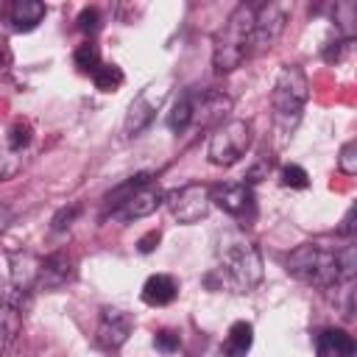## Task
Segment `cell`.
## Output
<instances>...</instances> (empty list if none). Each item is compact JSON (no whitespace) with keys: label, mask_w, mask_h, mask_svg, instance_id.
Segmentation results:
<instances>
[{"label":"cell","mask_w":357,"mask_h":357,"mask_svg":"<svg viewBox=\"0 0 357 357\" xmlns=\"http://www.w3.org/2000/svg\"><path fill=\"white\" fill-rule=\"evenodd\" d=\"M165 204L170 209V215L184 223V226H192L198 220H204L212 209V187L206 184H184L173 192L165 195Z\"/></svg>","instance_id":"7"},{"label":"cell","mask_w":357,"mask_h":357,"mask_svg":"<svg viewBox=\"0 0 357 357\" xmlns=\"http://www.w3.org/2000/svg\"><path fill=\"white\" fill-rule=\"evenodd\" d=\"M162 204H165L162 187L148 181V184H142L139 190H134L131 195H126L120 204H114L112 218H117V220H123V223H131V220H139V218L153 215Z\"/></svg>","instance_id":"9"},{"label":"cell","mask_w":357,"mask_h":357,"mask_svg":"<svg viewBox=\"0 0 357 357\" xmlns=\"http://www.w3.org/2000/svg\"><path fill=\"white\" fill-rule=\"evenodd\" d=\"M75 215H78V206L73 204L70 209H61L56 218H53V231H61V229H70V223L75 220Z\"/></svg>","instance_id":"28"},{"label":"cell","mask_w":357,"mask_h":357,"mask_svg":"<svg viewBox=\"0 0 357 357\" xmlns=\"http://www.w3.org/2000/svg\"><path fill=\"white\" fill-rule=\"evenodd\" d=\"M282 184L284 187H293V190H304L310 184V176H307V170L301 165H287L282 170Z\"/></svg>","instance_id":"24"},{"label":"cell","mask_w":357,"mask_h":357,"mask_svg":"<svg viewBox=\"0 0 357 357\" xmlns=\"http://www.w3.org/2000/svg\"><path fill=\"white\" fill-rule=\"evenodd\" d=\"M212 206H220L231 218H245L254 209V192L248 184H215Z\"/></svg>","instance_id":"12"},{"label":"cell","mask_w":357,"mask_h":357,"mask_svg":"<svg viewBox=\"0 0 357 357\" xmlns=\"http://www.w3.org/2000/svg\"><path fill=\"white\" fill-rule=\"evenodd\" d=\"M153 346H156L159 351H176V349H178V335L170 332V329H162V332L153 337Z\"/></svg>","instance_id":"26"},{"label":"cell","mask_w":357,"mask_h":357,"mask_svg":"<svg viewBox=\"0 0 357 357\" xmlns=\"http://www.w3.org/2000/svg\"><path fill=\"white\" fill-rule=\"evenodd\" d=\"M178 296V282L167 273H153L142 284V301L148 307H167Z\"/></svg>","instance_id":"15"},{"label":"cell","mask_w":357,"mask_h":357,"mask_svg":"<svg viewBox=\"0 0 357 357\" xmlns=\"http://www.w3.org/2000/svg\"><path fill=\"white\" fill-rule=\"evenodd\" d=\"M98 25H100V14H98V8H84L81 14H78V28L81 31H98Z\"/></svg>","instance_id":"27"},{"label":"cell","mask_w":357,"mask_h":357,"mask_svg":"<svg viewBox=\"0 0 357 357\" xmlns=\"http://www.w3.org/2000/svg\"><path fill=\"white\" fill-rule=\"evenodd\" d=\"M351 220H354V209H349V212H346V220H343V226H340V231H343V234H351Z\"/></svg>","instance_id":"32"},{"label":"cell","mask_w":357,"mask_h":357,"mask_svg":"<svg viewBox=\"0 0 357 357\" xmlns=\"http://www.w3.org/2000/svg\"><path fill=\"white\" fill-rule=\"evenodd\" d=\"M3 301H11V298H8V290H6V284L0 282V304H3Z\"/></svg>","instance_id":"33"},{"label":"cell","mask_w":357,"mask_h":357,"mask_svg":"<svg viewBox=\"0 0 357 357\" xmlns=\"http://www.w3.org/2000/svg\"><path fill=\"white\" fill-rule=\"evenodd\" d=\"M75 67H81L84 73H95L100 67V53L92 42H84L78 50H75Z\"/></svg>","instance_id":"23"},{"label":"cell","mask_w":357,"mask_h":357,"mask_svg":"<svg viewBox=\"0 0 357 357\" xmlns=\"http://www.w3.org/2000/svg\"><path fill=\"white\" fill-rule=\"evenodd\" d=\"M231 112V98L218 92V89H206L201 95H195V109H192V123H198L201 128L209 126H220L226 123Z\"/></svg>","instance_id":"11"},{"label":"cell","mask_w":357,"mask_h":357,"mask_svg":"<svg viewBox=\"0 0 357 357\" xmlns=\"http://www.w3.org/2000/svg\"><path fill=\"white\" fill-rule=\"evenodd\" d=\"M167 81H153L148 84L145 89L137 92V98L128 103V112L123 117V134L131 139V137H139L153 120H156V112L162 109L165 98H167Z\"/></svg>","instance_id":"6"},{"label":"cell","mask_w":357,"mask_h":357,"mask_svg":"<svg viewBox=\"0 0 357 357\" xmlns=\"http://www.w3.org/2000/svg\"><path fill=\"white\" fill-rule=\"evenodd\" d=\"M134 329V315L120 307H103L98 321V343L103 349H120Z\"/></svg>","instance_id":"10"},{"label":"cell","mask_w":357,"mask_h":357,"mask_svg":"<svg viewBox=\"0 0 357 357\" xmlns=\"http://www.w3.org/2000/svg\"><path fill=\"white\" fill-rule=\"evenodd\" d=\"M254 343V326L248 321H234L229 326V335L223 340V354L226 357H245Z\"/></svg>","instance_id":"17"},{"label":"cell","mask_w":357,"mask_h":357,"mask_svg":"<svg viewBox=\"0 0 357 357\" xmlns=\"http://www.w3.org/2000/svg\"><path fill=\"white\" fill-rule=\"evenodd\" d=\"M195 95H198V92H192V89H184V92L176 98L173 109H170V112H167V117H165V123H167V128H170V131H184V128L192 123Z\"/></svg>","instance_id":"19"},{"label":"cell","mask_w":357,"mask_h":357,"mask_svg":"<svg viewBox=\"0 0 357 357\" xmlns=\"http://www.w3.org/2000/svg\"><path fill=\"white\" fill-rule=\"evenodd\" d=\"M73 279H75V259L70 254H64V251H53L50 257L42 259L36 287H42V290H59V287L70 284Z\"/></svg>","instance_id":"13"},{"label":"cell","mask_w":357,"mask_h":357,"mask_svg":"<svg viewBox=\"0 0 357 357\" xmlns=\"http://www.w3.org/2000/svg\"><path fill=\"white\" fill-rule=\"evenodd\" d=\"M8 223H11V209L6 204H0V231H6Z\"/></svg>","instance_id":"31"},{"label":"cell","mask_w":357,"mask_h":357,"mask_svg":"<svg viewBox=\"0 0 357 357\" xmlns=\"http://www.w3.org/2000/svg\"><path fill=\"white\" fill-rule=\"evenodd\" d=\"M307 98H310V81H307L304 70L293 67V64L282 67L273 81V92H271L273 123H276V134L282 137L279 142H284L290 137V131L296 128V123L301 120Z\"/></svg>","instance_id":"3"},{"label":"cell","mask_w":357,"mask_h":357,"mask_svg":"<svg viewBox=\"0 0 357 357\" xmlns=\"http://www.w3.org/2000/svg\"><path fill=\"white\" fill-rule=\"evenodd\" d=\"M39 268H42V259L31 251H14L8 257V279H11V287L17 293H28L36 287L39 282Z\"/></svg>","instance_id":"14"},{"label":"cell","mask_w":357,"mask_h":357,"mask_svg":"<svg viewBox=\"0 0 357 357\" xmlns=\"http://www.w3.org/2000/svg\"><path fill=\"white\" fill-rule=\"evenodd\" d=\"M20 326H22V315H20L17 304L3 301L0 304V354L14 343V337L20 335Z\"/></svg>","instance_id":"20"},{"label":"cell","mask_w":357,"mask_h":357,"mask_svg":"<svg viewBox=\"0 0 357 357\" xmlns=\"http://www.w3.org/2000/svg\"><path fill=\"white\" fill-rule=\"evenodd\" d=\"M337 167H340V173H346V176H354V173H357V142H354V139L340 148Z\"/></svg>","instance_id":"25"},{"label":"cell","mask_w":357,"mask_h":357,"mask_svg":"<svg viewBox=\"0 0 357 357\" xmlns=\"http://www.w3.org/2000/svg\"><path fill=\"white\" fill-rule=\"evenodd\" d=\"M268 170H271V162L268 159H259L248 173H245V184L251 187V184H257L259 181V176H268Z\"/></svg>","instance_id":"29"},{"label":"cell","mask_w":357,"mask_h":357,"mask_svg":"<svg viewBox=\"0 0 357 357\" xmlns=\"http://www.w3.org/2000/svg\"><path fill=\"white\" fill-rule=\"evenodd\" d=\"M45 17V3L39 0H17L11 6V22L17 31H33Z\"/></svg>","instance_id":"18"},{"label":"cell","mask_w":357,"mask_h":357,"mask_svg":"<svg viewBox=\"0 0 357 357\" xmlns=\"http://www.w3.org/2000/svg\"><path fill=\"white\" fill-rule=\"evenodd\" d=\"M153 243H159V231H151L148 237H142V240H139V251L148 254V251L153 248Z\"/></svg>","instance_id":"30"},{"label":"cell","mask_w":357,"mask_h":357,"mask_svg":"<svg viewBox=\"0 0 357 357\" xmlns=\"http://www.w3.org/2000/svg\"><path fill=\"white\" fill-rule=\"evenodd\" d=\"M251 145V123L248 120H226L215 128L206 145V156L215 167H231L245 156Z\"/></svg>","instance_id":"5"},{"label":"cell","mask_w":357,"mask_h":357,"mask_svg":"<svg viewBox=\"0 0 357 357\" xmlns=\"http://www.w3.org/2000/svg\"><path fill=\"white\" fill-rule=\"evenodd\" d=\"M123 70L117 67V64H100L95 73H92V81H95V86L100 89V92H117L120 89V84H123Z\"/></svg>","instance_id":"22"},{"label":"cell","mask_w":357,"mask_h":357,"mask_svg":"<svg viewBox=\"0 0 357 357\" xmlns=\"http://www.w3.org/2000/svg\"><path fill=\"white\" fill-rule=\"evenodd\" d=\"M31 139H33V128H31V123H28V120H14V123L8 126V131H6V137H3V145H6L11 153L22 156L25 148L31 145Z\"/></svg>","instance_id":"21"},{"label":"cell","mask_w":357,"mask_h":357,"mask_svg":"<svg viewBox=\"0 0 357 357\" xmlns=\"http://www.w3.org/2000/svg\"><path fill=\"white\" fill-rule=\"evenodd\" d=\"M284 20H287V6H284V3L259 6V8L254 11V28H251V47H248V56L268 50V47L279 39V33L284 31Z\"/></svg>","instance_id":"8"},{"label":"cell","mask_w":357,"mask_h":357,"mask_svg":"<svg viewBox=\"0 0 357 357\" xmlns=\"http://www.w3.org/2000/svg\"><path fill=\"white\" fill-rule=\"evenodd\" d=\"M354 337L346 329L329 326L318 337V354L321 357H354Z\"/></svg>","instance_id":"16"},{"label":"cell","mask_w":357,"mask_h":357,"mask_svg":"<svg viewBox=\"0 0 357 357\" xmlns=\"http://www.w3.org/2000/svg\"><path fill=\"white\" fill-rule=\"evenodd\" d=\"M254 11H257V6L240 3L231 11V17L223 22V28L215 33V42H212V67H215L218 75L231 73L248 56L251 28H254Z\"/></svg>","instance_id":"2"},{"label":"cell","mask_w":357,"mask_h":357,"mask_svg":"<svg viewBox=\"0 0 357 357\" xmlns=\"http://www.w3.org/2000/svg\"><path fill=\"white\" fill-rule=\"evenodd\" d=\"M218 271L234 293H248L262 279V254L243 231H223L218 237Z\"/></svg>","instance_id":"1"},{"label":"cell","mask_w":357,"mask_h":357,"mask_svg":"<svg viewBox=\"0 0 357 357\" xmlns=\"http://www.w3.org/2000/svg\"><path fill=\"white\" fill-rule=\"evenodd\" d=\"M287 273L296 276L304 284H312V287H332V284L340 282L337 251L324 248L318 243H304V245L290 251Z\"/></svg>","instance_id":"4"}]
</instances>
